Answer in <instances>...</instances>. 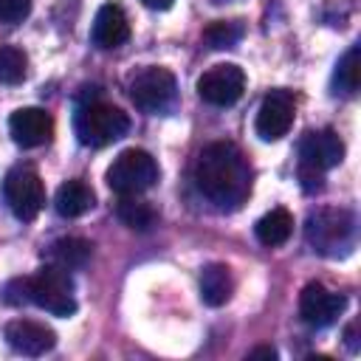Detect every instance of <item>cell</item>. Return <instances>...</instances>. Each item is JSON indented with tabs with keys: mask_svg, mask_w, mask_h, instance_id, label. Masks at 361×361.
<instances>
[{
	"mask_svg": "<svg viewBox=\"0 0 361 361\" xmlns=\"http://www.w3.org/2000/svg\"><path fill=\"white\" fill-rule=\"evenodd\" d=\"M344 158V141L336 130H310L299 141V180L305 192H316L324 186V172L338 166Z\"/></svg>",
	"mask_w": 361,
	"mask_h": 361,
	"instance_id": "3",
	"label": "cell"
},
{
	"mask_svg": "<svg viewBox=\"0 0 361 361\" xmlns=\"http://www.w3.org/2000/svg\"><path fill=\"white\" fill-rule=\"evenodd\" d=\"M73 130L85 147H107L130 130V118L116 104H107L96 96L93 99L82 96V104L76 107L73 116Z\"/></svg>",
	"mask_w": 361,
	"mask_h": 361,
	"instance_id": "4",
	"label": "cell"
},
{
	"mask_svg": "<svg viewBox=\"0 0 361 361\" xmlns=\"http://www.w3.org/2000/svg\"><path fill=\"white\" fill-rule=\"evenodd\" d=\"M3 336H6L8 347L23 353V355H45L56 344V333L48 324L34 322V319H14V322H8Z\"/></svg>",
	"mask_w": 361,
	"mask_h": 361,
	"instance_id": "13",
	"label": "cell"
},
{
	"mask_svg": "<svg viewBox=\"0 0 361 361\" xmlns=\"http://www.w3.org/2000/svg\"><path fill=\"white\" fill-rule=\"evenodd\" d=\"M116 217L127 228H133V231H149L155 226V220H158V212L147 200H141L138 195H118V200H116Z\"/></svg>",
	"mask_w": 361,
	"mask_h": 361,
	"instance_id": "18",
	"label": "cell"
},
{
	"mask_svg": "<svg viewBox=\"0 0 361 361\" xmlns=\"http://www.w3.org/2000/svg\"><path fill=\"white\" fill-rule=\"evenodd\" d=\"M344 305H347V299L341 293H333L322 282H307L302 288V293H299V316L310 327H327V324H333L341 316Z\"/></svg>",
	"mask_w": 361,
	"mask_h": 361,
	"instance_id": "11",
	"label": "cell"
},
{
	"mask_svg": "<svg viewBox=\"0 0 361 361\" xmlns=\"http://www.w3.org/2000/svg\"><path fill=\"white\" fill-rule=\"evenodd\" d=\"M245 28L240 20H214L203 28V42L214 51H223V48H234L240 39H243Z\"/></svg>",
	"mask_w": 361,
	"mask_h": 361,
	"instance_id": "21",
	"label": "cell"
},
{
	"mask_svg": "<svg viewBox=\"0 0 361 361\" xmlns=\"http://www.w3.org/2000/svg\"><path fill=\"white\" fill-rule=\"evenodd\" d=\"M3 299H6V305H23V302H28V279H11L3 288Z\"/></svg>",
	"mask_w": 361,
	"mask_h": 361,
	"instance_id": "24",
	"label": "cell"
},
{
	"mask_svg": "<svg viewBox=\"0 0 361 361\" xmlns=\"http://www.w3.org/2000/svg\"><path fill=\"white\" fill-rule=\"evenodd\" d=\"M231 293H234L231 268L223 265V262H209L200 271V299L209 307H220V305H226L231 299Z\"/></svg>",
	"mask_w": 361,
	"mask_h": 361,
	"instance_id": "15",
	"label": "cell"
},
{
	"mask_svg": "<svg viewBox=\"0 0 361 361\" xmlns=\"http://www.w3.org/2000/svg\"><path fill=\"white\" fill-rule=\"evenodd\" d=\"M245 90V73L240 65L234 62H220L212 65L209 71H203V76L197 79V93L203 102L214 104V107H231L234 102H240Z\"/></svg>",
	"mask_w": 361,
	"mask_h": 361,
	"instance_id": "9",
	"label": "cell"
},
{
	"mask_svg": "<svg viewBox=\"0 0 361 361\" xmlns=\"http://www.w3.org/2000/svg\"><path fill=\"white\" fill-rule=\"evenodd\" d=\"M158 180V164L147 149L130 147L107 166V186L116 195H144Z\"/></svg>",
	"mask_w": 361,
	"mask_h": 361,
	"instance_id": "6",
	"label": "cell"
},
{
	"mask_svg": "<svg viewBox=\"0 0 361 361\" xmlns=\"http://www.w3.org/2000/svg\"><path fill=\"white\" fill-rule=\"evenodd\" d=\"M293 113H296V102H293V93L288 90H271L259 110H257V121H254V130L262 141H279L290 124H293Z\"/></svg>",
	"mask_w": 361,
	"mask_h": 361,
	"instance_id": "10",
	"label": "cell"
},
{
	"mask_svg": "<svg viewBox=\"0 0 361 361\" xmlns=\"http://www.w3.org/2000/svg\"><path fill=\"white\" fill-rule=\"evenodd\" d=\"M90 257H93V243L85 237H62L48 245V262L59 265L65 271H76V268L87 265Z\"/></svg>",
	"mask_w": 361,
	"mask_h": 361,
	"instance_id": "17",
	"label": "cell"
},
{
	"mask_svg": "<svg viewBox=\"0 0 361 361\" xmlns=\"http://www.w3.org/2000/svg\"><path fill=\"white\" fill-rule=\"evenodd\" d=\"M8 133H11V138H14L17 147L34 149V147H42V144L51 141V135H54V118L42 107H20L8 118Z\"/></svg>",
	"mask_w": 361,
	"mask_h": 361,
	"instance_id": "12",
	"label": "cell"
},
{
	"mask_svg": "<svg viewBox=\"0 0 361 361\" xmlns=\"http://www.w3.org/2000/svg\"><path fill=\"white\" fill-rule=\"evenodd\" d=\"M175 93H178V82L172 71L161 65H149L130 79V99L144 113H164L175 102Z\"/></svg>",
	"mask_w": 361,
	"mask_h": 361,
	"instance_id": "8",
	"label": "cell"
},
{
	"mask_svg": "<svg viewBox=\"0 0 361 361\" xmlns=\"http://www.w3.org/2000/svg\"><path fill=\"white\" fill-rule=\"evenodd\" d=\"M31 14V0H0V23H23Z\"/></svg>",
	"mask_w": 361,
	"mask_h": 361,
	"instance_id": "23",
	"label": "cell"
},
{
	"mask_svg": "<svg viewBox=\"0 0 361 361\" xmlns=\"http://www.w3.org/2000/svg\"><path fill=\"white\" fill-rule=\"evenodd\" d=\"M248 358H276V350H274V347H268V344H262V347L248 350Z\"/></svg>",
	"mask_w": 361,
	"mask_h": 361,
	"instance_id": "25",
	"label": "cell"
},
{
	"mask_svg": "<svg viewBox=\"0 0 361 361\" xmlns=\"http://www.w3.org/2000/svg\"><path fill=\"white\" fill-rule=\"evenodd\" d=\"M130 39V20L118 3H104L99 6L93 25H90V42L99 51H113Z\"/></svg>",
	"mask_w": 361,
	"mask_h": 361,
	"instance_id": "14",
	"label": "cell"
},
{
	"mask_svg": "<svg viewBox=\"0 0 361 361\" xmlns=\"http://www.w3.org/2000/svg\"><path fill=\"white\" fill-rule=\"evenodd\" d=\"M305 240L322 257H344L355 243V217L347 209H316L307 214Z\"/></svg>",
	"mask_w": 361,
	"mask_h": 361,
	"instance_id": "2",
	"label": "cell"
},
{
	"mask_svg": "<svg viewBox=\"0 0 361 361\" xmlns=\"http://www.w3.org/2000/svg\"><path fill=\"white\" fill-rule=\"evenodd\" d=\"M93 203H96L93 189H90L85 180H79V178L65 180V183L56 189V195H54V209H56L62 217H82L85 212L93 209Z\"/></svg>",
	"mask_w": 361,
	"mask_h": 361,
	"instance_id": "16",
	"label": "cell"
},
{
	"mask_svg": "<svg viewBox=\"0 0 361 361\" xmlns=\"http://www.w3.org/2000/svg\"><path fill=\"white\" fill-rule=\"evenodd\" d=\"M195 186L220 209H240L251 192V166L231 141H212L195 161Z\"/></svg>",
	"mask_w": 361,
	"mask_h": 361,
	"instance_id": "1",
	"label": "cell"
},
{
	"mask_svg": "<svg viewBox=\"0 0 361 361\" xmlns=\"http://www.w3.org/2000/svg\"><path fill=\"white\" fill-rule=\"evenodd\" d=\"M361 85V48L353 45L336 65V73H333V87L336 93L341 96H353Z\"/></svg>",
	"mask_w": 361,
	"mask_h": 361,
	"instance_id": "20",
	"label": "cell"
},
{
	"mask_svg": "<svg viewBox=\"0 0 361 361\" xmlns=\"http://www.w3.org/2000/svg\"><path fill=\"white\" fill-rule=\"evenodd\" d=\"M28 302H34L51 316H73L76 296H73L71 271L51 265V262L42 265L34 276H28Z\"/></svg>",
	"mask_w": 361,
	"mask_h": 361,
	"instance_id": "5",
	"label": "cell"
},
{
	"mask_svg": "<svg viewBox=\"0 0 361 361\" xmlns=\"http://www.w3.org/2000/svg\"><path fill=\"white\" fill-rule=\"evenodd\" d=\"M147 8H155V11H164V8H169L172 6V0H141Z\"/></svg>",
	"mask_w": 361,
	"mask_h": 361,
	"instance_id": "26",
	"label": "cell"
},
{
	"mask_svg": "<svg viewBox=\"0 0 361 361\" xmlns=\"http://www.w3.org/2000/svg\"><path fill=\"white\" fill-rule=\"evenodd\" d=\"M28 71V56L17 45H0V82L17 85L25 79Z\"/></svg>",
	"mask_w": 361,
	"mask_h": 361,
	"instance_id": "22",
	"label": "cell"
},
{
	"mask_svg": "<svg viewBox=\"0 0 361 361\" xmlns=\"http://www.w3.org/2000/svg\"><path fill=\"white\" fill-rule=\"evenodd\" d=\"M290 231H293V214H290L288 209H271V212H265V214L257 220V226H254L257 240H259L262 245H268V248L288 243Z\"/></svg>",
	"mask_w": 361,
	"mask_h": 361,
	"instance_id": "19",
	"label": "cell"
},
{
	"mask_svg": "<svg viewBox=\"0 0 361 361\" xmlns=\"http://www.w3.org/2000/svg\"><path fill=\"white\" fill-rule=\"evenodd\" d=\"M344 336H347V347L355 350V347H358V344H355V324H350V327L344 330Z\"/></svg>",
	"mask_w": 361,
	"mask_h": 361,
	"instance_id": "27",
	"label": "cell"
},
{
	"mask_svg": "<svg viewBox=\"0 0 361 361\" xmlns=\"http://www.w3.org/2000/svg\"><path fill=\"white\" fill-rule=\"evenodd\" d=\"M3 200L11 214L23 223H31L45 206V183L34 166H14L3 178Z\"/></svg>",
	"mask_w": 361,
	"mask_h": 361,
	"instance_id": "7",
	"label": "cell"
}]
</instances>
